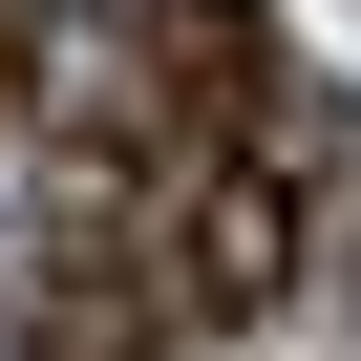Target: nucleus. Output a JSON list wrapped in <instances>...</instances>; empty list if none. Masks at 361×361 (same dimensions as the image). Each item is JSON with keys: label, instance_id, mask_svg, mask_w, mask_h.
I'll return each instance as SVG.
<instances>
[{"label": "nucleus", "instance_id": "obj_1", "mask_svg": "<svg viewBox=\"0 0 361 361\" xmlns=\"http://www.w3.org/2000/svg\"><path fill=\"white\" fill-rule=\"evenodd\" d=\"M319 255V149H192L170 170V319H276Z\"/></svg>", "mask_w": 361, "mask_h": 361}, {"label": "nucleus", "instance_id": "obj_2", "mask_svg": "<svg viewBox=\"0 0 361 361\" xmlns=\"http://www.w3.org/2000/svg\"><path fill=\"white\" fill-rule=\"evenodd\" d=\"M0 340L22 361H170V255H128V234H22L0 255Z\"/></svg>", "mask_w": 361, "mask_h": 361}, {"label": "nucleus", "instance_id": "obj_3", "mask_svg": "<svg viewBox=\"0 0 361 361\" xmlns=\"http://www.w3.org/2000/svg\"><path fill=\"white\" fill-rule=\"evenodd\" d=\"M43 106V43H22V0H0V128H22Z\"/></svg>", "mask_w": 361, "mask_h": 361}]
</instances>
